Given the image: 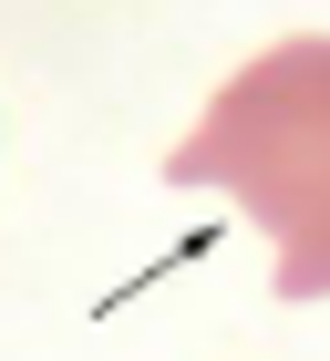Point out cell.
<instances>
[{
    "mask_svg": "<svg viewBox=\"0 0 330 361\" xmlns=\"http://www.w3.org/2000/svg\"><path fill=\"white\" fill-rule=\"evenodd\" d=\"M165 186H217L279 238V300H330V31H289L238 62L165 155Z\"/></svg>",
    "mask_w": 330,
    "mask_h": 361,
    "instance_id": "obj_1",
    "label": "cell"
}]
</instances>
